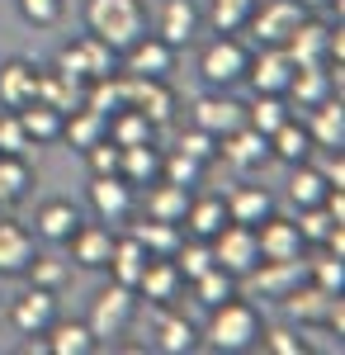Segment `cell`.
Returning a JSON list of instances; mask_svg holds the SVG:
<instances>
[{
  "mask_svg": "<svg viewBox=\"0 0 345 355\" xmlns=\"http://www.w3.org/2000/svg\"><path fill=\"white\" fill-rule=\"evenodd\" d=\"M133 318H137V289H128V284H109V289L95 294L85 327L95 331V341H114V336H123V331L133 327Z\"/></svg>",
  "mask_w": 345,
  "mask_h": 355,
  "instance_id": "3957f363",
  "label": "cell"
},
{
  "mask_svg": "<svg viewBox=\"0 0 345 355\" xmlns=\"http://www.w3.org/2000/svg\"><path fill=\"white\" fill-rule=\"evenodd\" d=\"M199 24H204V10L194 0H161V15H157V38H166L175 53L189 48L199 38Z\"/></svg>",
  "mask_w": 345,
  "mask_h": 355,
  "instance_id": "4fadbf2b",
  "label": "cell"
},
{
  "mask_svg": "<svg viewBox=\"0 0 345 355\" xmlns=\"http://www.w3.org/2000/svg\"><path fill=\"white\" fill-rule=\"evenodd\" d=\"M218 157L232 166V171H256V166L269 162V137L256 133L251 123H241L227 137H218Z\"/></svg>",
  "mask_w": 345,
  "mask_h": 355,
  "instance_id": "5bb4252c",
  "label": "cell"
},
{
  "mask_svg": "<svg viewBox=\"0 0 345 355\" xmlns=\"http://www.w3.org/2000/svg\"><path fill=\"white\" fill-rule=\"evenodd\" d=\"M62 246L71 251V261H76V266H85V270H105V266H109V251H114V232H109L105 223H80Z\"/></svg>",
  "mask_w": 345,
  "mask_h": 355,
  "instance_id": "ac0fdd59",
  "label": "cell"
},
{
  "mask_svg": "<svg viewBox=\"0 0 345 355\" xmlns=\"http://www.w3.org/2000/svg\"><path fill=\"white\" fill-rule=\"evenodd\" d=\"M251 10H256V0H209L204 19H209L213 33H241L246 19H251Z\"/></svg>",
  "mask_w": 345,
  "mask_h": 355,
  "instance_id": "74e56055",
  "label": "cell"
},
{
  "mask_svg": "<svg viewBox=\"0 0 345 355\" xmlns=\"http://www.w3.org/2000/svg\"><path fill=\"white\" fill-rule=\"evenodd\" d=\"M38 256L33 232L15 218H0V275H24V266Z\"/></svg>",
  "mask_w": 345,
  "mask_h": 355,
  "instance_id": "cb8c5ba5",
  "label": "cell"
},
{
  "mask_svg": "<svg viewBox=\"0 0 345 355\" xmlns=\"http://www.w3.org/2000/svg\"><path fill=\"white\" fill-rule=\"evenodd\" d=\"M76 227H80V209L71 204V199H48V204L33 214V232H38L43 242H57V246H62L71 232H76Z\"/></svg>",
  "mask_w": 345,
  "mask_h": 355,
  "instance_id": "d4e9b609",
  "label": "cell"
},
{
  "mask_svg": "<svg viewBox=\"0 0 345 355\" xmlns=\"http://www.w3.org/2000/svg\"><path fill=\"white\" fill-rule=\"evenodd\" d=\"M256 246H260V261H298V256H308V242L298 237L293 218H279V214L256 223Z\"/></svg>",
  "mask_w": 345,
  "mask_h": 355,
  "instance_id": "7c38bea8",
  "label": "cell"
},
{
  "mask_svg": "<svg viewBox=\"0 0 345 355\" xmlns=\"http://www.w3.org/2000/svg\"><path fill=\"white\" fill-rule=\"evenodd\" d=\"M118 175L128 180V185H152L161 180V152L157 142H137V147H123V157H118Z\"/></svg>",
  "mask_w": 345,
  "mask_h": 355,
  "instance_id": "f546056e",
  "label": "cell"
},
{
  "mask_svg": "<svg viewBox=\"0 0 345 355\" xmlns=\"http://www.w3.org/2000/svg\"><path fill=\"white\" fill-rule=\"evenodd\" d=\"M80 95H85V85L67 81L57 67H48V71H38V85H33V100H43V105H53V110H76Z\"/></svg>",
  "mask_w": 345,
  "mask_h": 355,
  "instance_id": "e575fe53",
  "label": "cell"
},
{
  "mask_svg": "<svg viewBox=\"0 0 345 355\" xmlns=\"http://www.w3.org/2000/svg\"><path fill=\"white\" fill-rule=\"evenodd\" d=\"M180 289H185V279H180V270H175V261H170V256H147V266H142V275H137V299L170 303Z\"/></svg>",
  "mask_w": 345,
  "mask_h": 355,
  "instance_id": "ffe728a7",
  "label": "cell"
},
{
  "mask_svg": "<svg viewBox=\"0 0 345 355\" xmlns=\"http://www.w3.org/2000/svg\"><path fill=\"white\" fill-rule=\"evenodd\" d=\"M85 28L95 38H105L114 53H123L147 33V10H142V0H90L85 5Z\"/></svg>",
  "mask_w": 345,
  "mask_h": 355,
  "instance_id": "7a4b0ae2",
  "label": "cell"
},
{
  "mask_svg": "<svg viewBox=\"0 0 345 355\" xmlns=\"http://www.w3.org/2000/svg\"><path fill=\"white\" fill-rule=\"evenodd\" d=\"M308 133H312V147H321V152L345 147V105H341V95H326L321 105L308 110Z\"/></svg>",
  "mask_w": 345,
  "mask_h": 355,
  "instance_id": "44dd1931",
  "label": "cell"
},
{
  "mask_svg": "<svg viewBox=\"0 0 345 355\" xmlns=\"http://www.w3.org/2000/svg\"><path fill=\"white\" fill-rule=\"evenodd\" d=\"M308 279L326 289V294H345V256H317V261H308Z\"/></svg>",
  "mask_w": 345,
  "mask_h": 355,
  "instance_id": "7dc6e473",
  "label": "cell"
},
{
  "mask_svg": "<svg viewBox=\"0 0 345 355\" xmlns=\"http://www.w3.org/2000/svg\"><path fill=\"white\" fill-rule=\"evenodd\" d=\"M33 185V171H28L24 157H5L0 152V209H10V204H19Z\"/></svg>",
  "mask_w": 345,
  "mask_h": 355,
  "instance_id": "8d00e7d4",
  "label": "cell"
},
{
  "mask_svg": "<svg viewBox=\"0 0 345 355\" xmlns=\"http://www.w3.org/2000/svg\"><path fill=\"white\" fill-rule=\"evenodd\" d=\"M317 171H321V180H326V185H345V157H341V147H336V152H326Z\"/></svg>",
  "mask_w": 345,
  "mask_h": 355,
  "instance_id": "9f6ffc18",
  "label": "cell"
},
{
  "mask_svg": "<svg viewBox=\"0 0 345 355\" xmlns=\"http://www.w3.org/2000/svg\"><path fill=\"white\" fill-rule=\"evenodd\" d=\"M293 227H298V237L303 242H317L321 246V237L336 227V218L321 209V204H308V209H298V218H293Z\"/></svg>",
  "mask_w": 345,
  "mask_h": 355,
  "instance_id": "c3c4849f",
  "label": "cell"
},
{
  "mask_svg": "<svg viewBox=\"0 0 345 355\" xmlns=\"http://www.w3.org/2000/svg\"><path fill=\"white\" fill-rule=\"evenodd\" d=\"M289 71H293V62L284 57V48H260V53H251V62H246V81H251L256 95H284Z\"/></svg>",
  "mask_w": 345,
  "mask_h": 355,
  "instance_id": "e0dca14e",
  "label": "cell"
},
{
  "mask_svg": "<svg viewBox=\"0 0 345 355\" xmlns=\"http://www.w3.org/2000/svg\"><path fill=\"white\" fill-rule=\"evenodd\" d=\"M157 346L166 355H185L199 346V331L189 327L185 318H175V313H161V322H157Z\"/></svg>",
  "mask_w": 345,
  "mask_h": 355,
  "instance_id": "b9f144b4",
  "label": "cell"
},
{
  "mask_svg": "<svg viewBox=\"0 0 345 355\" xmlns=\"http://www.w3.org/2000/svg\"><path fill=\"white\" fill-rule=\"evenodd\" d=\"M241 279L256 299H284L293 284L308 279V256H298V261H256Z\"/></svg>",
  "mask_w": 345,
  "mask_h": 355,
  "instance_id": "ba28073f",
  "label": "cell"
},
{
  "mask_svg": "<svg viewBox=\"0 0 345 355\" xmlns=\"http://www.w3.org/2000/svg\"><path fill=\"white\" fill-rule=\"evenodd\" d=\"M128 237H137L147 256H175V246H180V237H185V227H180V223H161V218H142V223H133Z\"/></svg>",
  "mask_w": 345,
  "mask_h": 355,
  "instance_id": "d590c367",
  "label": "cell"
},
{
  "mask_svg": "<svg viewBox=\"0 0 345 355\" xmlns=\"http://www.w3.org/2000/svg\"><path fill=\"white\" fill-rule=\"evenodd\" d=\"M118 157H123V147L109 142V137H100L95 147H85V166H90V175H118Z\"/></svg>",
  "mask_w": 345,
  "mask_h": 355,
  "instance_id": "816d5d0a",
  "label": "cell"
},
{
  "mask_svg": "<svg viewBox=\"0 0 345 355\" xmlns=\"http://www.w3.org/2000/svg\"><path fill=\"white\" fill-rule=\"evenodd\" d=\"M289 100H284V95H256V100H251V105H246V123H251V128H256V133H274V128H279V123H284V119H289Z\"/></svg>",
  "mask_w": 345,
  "mask_h": 355,
  "instance_id": "60d3db41",
  "label": "cell"
},
{
  "mask_svg": "<svg viewBox=\"0 0 345 355\" xmlns=\"http://www.w3.org/2000/svg\"><path fill=\"white\" fill-rule=\"evenodd\" d=\"M33 85H38V67L24 62V57H10L0 67V105L5 110H24L33 100Z\"/></svg>",
  "mask_w": 345,
  "mask_h": 355,
  "instance_id": "484cf974",
  "label": "cell"
},
{
  "mask_svg": "<svg viewBox=\"0 0 345 355\" xmlns=\"http://www.w3.org/2000/svg\"><path fill=\"white\" fill-rule=\"evenodd\" d=\"M53 67L62 71V76H67V81H76V85H90V76H85V57H80V43H76V38L57 48V62H53Z\"/></svg>",
  "mask_w": 345,
  "mask_h": 355,
  "instance_id": "db71d44e",
  "label": "cell"
},
{
  "mask_svg": "<svg viewBox=\"0 0 345 355\" xmlns=\"http://www.w3.org/2000/svg\"><path fill=\"white\" fill-rule=\"evenodd\" d=\"M10 322H15V331H24V336H43L57 322V294L28 284L24 294L10 303Z\"/></svg>",
  "mask_w": 345,
  "mask_h": 355,
  "instance_id": "9a60e30c",
  "label": "cell"
},
{
  "mask_svg": "<svg viewBox=\"0 0 345 355\" xmlns=\"http://www.w3.org/2000/svg\"><path fill=\"white\" fill-rule=\"evenodd\" d=\"M317 147H312V133H308V123H298V119H284L274 133H269V162H284V166H298L308 162Z\"/></svg>",
  "mask_w": 345,
  "mask_h": 355,
  "instance_id": "603a6c76",
  "label": "cell"
},
{
  "mask_svg": "<svg viewBox=\"0 0 345 355\" xmlns=\"http://www.w3.org/2000/svg\"><path fill=\"white\" fill-rule=\"evenodd\" d=\"M90 209L100 223H128L137 209V190L123 175H90Z\"/></svg>",
  "mask_w": 345,
  "mask_h": 355,
  "instance_id": "30bf717a",
  "label": "cell"
},
{
  "mask_svg": "<svg viewBox=\"0 0 345 355\" xmlns=\"http://www.w3.org/2000/svg\"><path fill=\"white\" fill-rule=\"evenodd\" d=\"M204 171H209V166L194 162V157H185L180 147H175V152H161V180H175V185L194 190V185L204 180Z\"/></svg>",
  "mask_w": 345,
  "mask_h": 355,
  "instance_id": "bcb514c9",
  "label": "cell"
},
{
  "mask_svg": "<svg viewBox=\"0 0 345 355\" xmlns=\"http://www.w3.org/2000/svg\"><path fill=\"white\" fill-rule=\"evenodd\" d=\"M28 147H33V142H28L19 114H15V110H0V152H5V157H24Z\"/></svg>",
  "mask_w": 345,
  "mask_h": 355,
  "instance_id": "f907efd6",
  "label": "cell"
},
{
  "mask_svg": "<svg viewBox=\"0 0 345 355\" xmlns=\"http://www.w3.org/2000/svg\"><path fill=\"white\" fill-rule=\"evenodd\" d=\"M189 209V190L175 185V180H152L142 185V214L147 218H161V223H180Z\"/></svg>",
  "mask_w": 345,
  "mask_h": 355,
  "instance_id": "7402d4cb",
  "label": "cell"
},
{
  "mask_svg": "<svg viewBox=\"0 0 345 355\" xmlns=\"http://www.w3.org/2000/svg\"><path fill=\"white\" fill-rule=\"evenodd\" d=\"M24 275H28V284H33V289L57 294V289L71 279V266H67V261H57V256H33V261L24 266Z\"/></svg>",
  "mask_w": 345,
  "mask_h": 355,
  "instance_id": "f6af8a7d",
  "label": "cell"
},
{
  "mask_svg": "<svg viewBox=\"0 0 345 355\" xmlns=\"http://www.w3.org/2000/svg\"><path fill=\"white\" fill-rule=\"evenodd\" d=\"M123 100H128L137 114H147L157 128L175 119V90L166 85V76H128V71H123Z\"/></svg>",
  "mask_w": 345,
  "mask_h": 355,
  "instance_id": "9c48e42d",
  "label": "cell"
},
{
  "mask_svg": "<svg viewBox=\"0 0 345 355\" xmlns=\"http://www.w3.org/2000/svg\"><path fill=\"white\" fill-rule=\"evenodd\" d=\"M19 114V123H24V133L33 147H43V142H62V119L67 114L53 110V105H43V100H28L24 110H15Z\"/></svg>",
  "mask_w": 345,
  "mask_h": 355,
  "instance_id": "f1b7e54d",
  "label": "cell"
},
{
  "mask_svg": "<svg viewBox=\"0 0 345 355\" xmlns=\"http://www.w3.org/2000/svg\"><path fill=\"white\" fill-rule=\"evenodd\" d=\"M303 10H321V5H331V0H298Z\"/></svg>",
  "mask_w": 345,
  "mask_h": 355,
  "instance_id": "6f0895ef",
  "label": "cell"
},
{
  "mask_svg": "<svg viewBox=\"0 0 345 355\" xmlns=\"http://www.w3.org/2000/svg\"><path fill=\"white\" fill-rule=\"evenodd\" d=\"M19 15L33 28H53L62 19V0H19Z\"/></svg>",
  "mask_w": 345,
  "mask_h": 355,
  "instance_id": "11a10c76",
  "label": "cell"
},
{
  "mask_svg": "<svg viewBox=\"0 0 345 355\" xmlns=\"http://www.w3.org/2000/svg\"><path fill=\"white\" fill-rule=\"evenodd\" d=\"M142 266H147V251H142V242L137 237H114V251H109V279L114 284H128V289H137V275H142Z\"/></svg>",
  "mask_w": 345,
  "mask_h": 355,
  "instance_id": "1f68e13d",
  "label": "cell"
},
{
  "mask_svg": "<svg viewBox=\"0 0 345 355\" xmlns=\"http://www.w3.org/2000/svg\"><path fill=\"white\" fill-rule=\"evenodd\" d=\"M260 313L251 308L246 299H222L218 308H209V327H204V336H209V346L213 351H222V355H241V351H251L256 341H260Z\"/></svg>",
  "mask_w": 345,
  "mask_h": 355,
  "instance_id": "6da1fadb",
  "label": "cell"
},
{
  "mask_svg": "<svg viewBox=\"0 0 345 355\" xmlns=\"http://www.w3.org/2000/svg\"><path fill=\"white\" fill-rule=\"evenodd\" d=\"M209 246H213V266H218V270H227L232 279H241V275L260 261L256 227H246V223H222V227L209 237Z\"/></svg>",
  "mask_w": 345,
  "mask_h": 355,
  "instance_id": "8992f818",
  "label": "cell"
},
{
  "mask_svg": "<svg viewBox=\"0 0 345 355\" xmlns=\"http://www.w3.org/2000/svg\"><path fill=\"white\" fill-rule=\"evenodd\" d=\"M109 142H118V147H137V142H157V123L147 119V114H137L133 105H123V110L109 114Z\"/></svg>",
  "mask_w": 345,
  "mask_h": 355,
  "instance_id": "4dcf8cb0",
  "label": "cell"
},
{
  "mask_svg": "<svg viewBox=\"0 0 345 355\" xmlns=\"http://www.w3.org/2000/svg\"><path fill=\"white\" fill-rule=\"evenodd\" d=\"M175 270H180V279H199L204 270H213V246L204 242V237H180V246H175Z\"/></svg>",
  "mask_w": 345,
  "mask_h": 355,
  "instance_id": "ab89813d",
  "label": "cell"
},
{
  "mask_svg": "<svg viewBox=\"0 0 345 355\" xmlns=\"http://www.w3.org/2000/svg\"><path fill=\"white\" fill-rule=\"evenodd\" d=\"M109 133V119L95 110H85V105H76V110H67V119H62V137L76 147V152H85V147H95L100 137Z\"/></svg>",
  "mask_w": 345,
  "mask_h": 355,
  "instance_id": "836d02e7",
  "label": "cell"
},
{
  "mask_svg": "<svg viewBox=\"0 0 345 355\" xmlns=\"http://www.w3.org/2000/svg\"><path fill=\"white\" fill-rule=\"evenodd\" d=\"M170 67H175V48L157 33H142L133 48L118 53V71H128V76H166Z\"/></svg>",
  "mask_w": 345,
  "mask_h": 355,
  "instance_id": "8fae6325",
  "label": "cell"
},
{
  "mask_svg": "<svg viewBox=\"0 0 345 355\" xmlns=\"http://www.w3.org/2000/svg\"><path fill=\"white\" fill-rule=\"evenodd\" d=\"M222 204H227V223H246V227H256L260 218L274 214V194L265 185H237Z\"/></svg>",
  "mask_w": 345,
  "mask_h": 355,
  "instance_id": "4316f807",
  "label": "cell"
},
{
  "mask_svg": "<svg viewBox=\"0 0 345 355\" xmlns=\"http://www.w3.org/2000/svg\"><path fill=\"white\" fill-rule=\"evenodd\" d=\"M246 62H251V48L241 43L237 33H218L209 48L199 53V76L213 90H227V85L246 81Z\"/></svg>",
  "mask_w": 345,
  "mask_h": 355,
  "instance_id": "277c9868",
  "label": "cell"
},
{
  "mask_svg": "<svg viewBox=\"0 0 345 355\" xmlns=\"http://www.w3.org/2000/svg\"><path fill=\"white\" fill-rule=\"evenodd\" d=\"M341 299V294H326V289H317L312 279H303V284H293L289 294H284V313H289L298 327H326V313H331V303Z\"/></svg>",
  "mask_w": 345,
  "mask_h": 355,
  "instance_id": "2e32d148",
  "label": "cell"
},
{
  "mask_svg": "<svg viewBox=\"0 0 345 355\" xmlns=\"http://www.w3.org/2000/svg\"><path fill=\"white\" fill-rule=\"evenodd\" d=\"M189 289H194V299L204 303V308H218L222 299H232V294H237V279L213 266V270H204L199 279H189Z\"/></svg>",
  "mask_w": 345,
  "mask_h": 355,
  "instance_id": "ee69618b",
  "label": "cell"
},
{
  "mask_svg": "<svg viewBox=\"0 0 345 355\" xmlns=\"http://www.w3.org/2000/svg\"><path fill=\"white\" fill-rule=\"evenodd\" d=\"M227 223V204L218 199V194H189V209H185V218H180V227H185V237H204L209 242L213 232Z\"/></svg>",
  "mask_w": 345,
  "mask_h": 355,
  "instance_id": "83f0119b",
  "label": "cell"
},
{
  "mask_svg": "<svg viewBox=\"0 0 345 355\" xmlns=\"http://www.w3.org/2000/svg\"><path fill=\"white\" fill-rule=\"evenodd\" d=\"M80 57H85V76L90 81H100V76H109V71H118V53L109 48L105 38H95V33H80Z\"/></svg>",
  "mask_w": 345,
  "mask_h": 355,
  "instance_id": "7bdbcfd3",
  "label": "cell"
},
{
  "mask_svg": "<svg viewBox=\"0 0 345 355\" xmlns=\"http://www.w3.org/2000/svg\"><path fill=\"white\" fill-rule=\"evenodd\" d=\"M185 157H194V162H204V166H213L218 162V137L213 133H204V128H189V133H180V142H175Z\"/></svg>",
  "mask_w": 345,
  "mask_h": 355,
  "instance_id": "f5cc1de1",
  "label": "cell"
},
{
  "mask_svg": "<svg viewBox=\"0 0 345 355\" xmlns=\"http://www.w3.org/2000/svg\"><path fill=\"white\" fill-rule=\"evenodd\" d=\"M241 123H246V105L232 100V95H204V100H194V128H204L213 137H227Z\"/></svg>",
  "mask_w": 345,
  "mask_h": 355,
  "instance_id": "d6986e66",
  "label": "cell"
},
{
  "mask_svg": "<svg viewBox=\"0 0 345 355\" xmlns=\"http://www.w3.org/2000/svg\"><path fill=\"white\" fill-rule=\"evenodd\" d=\"M303 19H308V10L298 0H256V10H251V19H246L241 33H251L260 48H284V38Z\"/></svg>",
  "mask_w": 345,
  "mask_h": 355,
  "instance_id": "5b68a950",
  "label": "cell"
},
{
  "mask_svg": "<svg viewBox=\"0 0 345 355\" xmlns=\"http://www.w3.org/2000/svg\"><path fill=\"white\" fill-rule=\"evenodd\" d=\"M43 336H48V355H95L100 351L95 331L85 327V322H62V318H57Z\"/></svg>",
  "mask_w": 345,
  "mask_h": 355,
  "instance_id": "d6a6232c",
  "label": "cell"
},
{
  "mask_svg": "<svg viewBox=\"0 0 345 355\" xmlns=\"http://www.w3.org/2000/svg\"><path fill=\"white\" fill-rule=\"evenodd\" d=\"M331 190L326 180H321V171L312 162H298L293 166V175H289V199H293V209H308V204H321V194Z\"/></svg>",
  "mask_w": 345,
  "mask_h": 355,
  "instance_id": "f35d334b",
  "label": "cell"
},
{
  "mask_svg": "<svg viewBox=\"0 0 345 355\" xmlns=\"http://www.w3.org/2000/svg\"><path fill=\"white\" fill-rule=\"evenodd\" d=\"M256 346H265L269 355H308V341L293 327H260V341Z\"/></svg>",
  "mask_w": 345,
  "mask_h": 355,
  "instance_id": "681fc988",
  "label": "cell"
},
{
  "mask_svg": "<svg viewBox=\"0 0 345 355\" xmlns=\"http://www.w3.org/2000/svg\"><path fill=\"white\" fill-rule=\"evenodd\" d=\"M336 85H341V67L331 71L326 62H308V67H293L289 71L284 100H289V110H312L326 95H336Z\"/></svg>",
  "mask_w": 345,
  "mask_h": 355,
  "instance_id": "52a82bcc",
  "label": "cell"
}]
</instances>
